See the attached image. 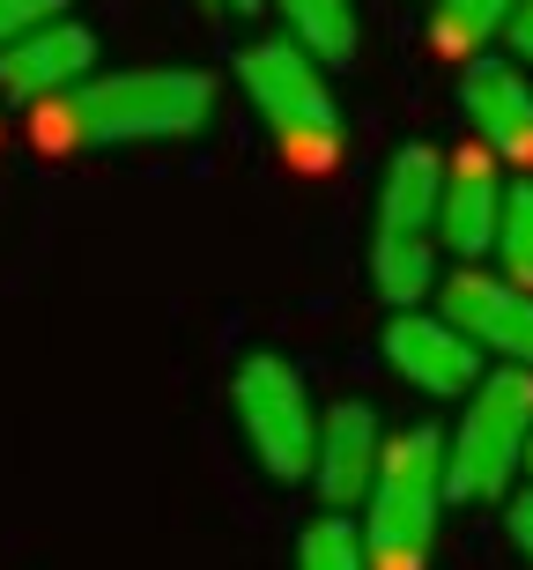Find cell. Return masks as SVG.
Segmentation results:
<instances>
[{"instance_id": "cell-1", "label": "cell", "mask_w": 533, "mask_h": 570, "mask_svg": "<svg viewBox=\"0 0 533 570\" xmlns=\"http://www.w3.org/2000/svg\"><path fill=\"white\" fill-rule=\"evenodd\" d=\"M215 119V75L200 67H127V75H89L38 111L30 141L45 156L67 148H134V141H186Z\"/></svg>"}, {"instance_id": "cell-2", "label": "cell", "mask_w": 533, "mask_h": 570, "mask_svg": "<svg viewBox=\"0 0 533 570\" xmlns=\"http://www.w3.org/2000/svg\"><path fill=\"white\" fill-rule=\"evenodd\" d=\"M445 164L430 141H407L385 156L378 223H371V282L393 312H415L437 282V215H445Z\"/></svg>"}, {"instance_id": "cell-3", "label": "cell", "mask_w": 533, "mask_h": 570, "mask_svg": "<svg viewBox=\"0 0 533 570\" xmlns=\"http://www.w3.org/2000/svg\"><path fill=\"white\" fill-rule=\"evenodd\" d=\"M237 82L253 97V111L267 119L282 164L289 170H326L342 156V111L326 89V67L304 52L297 38H259L237 52Z\"/></svg>"}, {"instance_id": "cell-4", "label": "cell", "mask_w": 533, "mask_h": 570, "mask_svg": "<svg viewBox=\"0 0 533 570\" xmlns=\"http://www.w3.org/2000/svg\"><path fill=\"white\" fill-rule=\"evenodd\" d=\"M452 504V460L437 430H407L385 444L378 489L363 504V549L371 570H430V541H437V511Z\"/></svg>"}, {"instance_id": "cell-5", "label": "cell", "mask_w": 533, "mask_h": 570, "mask_svg": "<svg viewBox=\"0 0 533 570\" xmlns=\"http://www.w3.org/2000/svg\"><path fill=\"white\" fill-rule=\"evenodd\" d=\"M533 452V371L504 363L467 393V415L452 423L445 460H452V504H496L512 497V474Z\"/></svg>"}, {"instance_id": "cell-6", "label": "cell", "mask_w": 533, "mask_h": 570, "mask_svg": "<svg viewBox=\"0 0 533 570\" xmlns=\"http://www.w3.org/2000/svg\"><path fill=\"white\" fill-rule=\"evenodd\" d=\"M230 407L245 423V444L253 460L275 474V482H304L319 466V430L326 415L312 407V385H304L297 363H282L275 348H253L230 379Z\"/></svg>"}, {"instance_id": "cell-7", "label": "cell", "mask_w": 533, "mask_h": 570, "mask_svg": "<svg viewBox=\"0 0 533 570\" xmlns=\"http://www.w3.org/2000/svg\"><path fill=\"white\" fill-rule=\"evenodd\" d=\"M385 363H393V379H407L415 393H430V401H467L474 385L490 379V371H482V348H474L445 312H393V326H385Z\"/></svg>"}, {"instance_id": "cell-8", "label": "cell", "mask_w": 533, "mask_h": 570, "mask_svg": "<svg viewBox=\"0 0 533 570\" xmlns=\"http://www.w3.org/2000/svg\"><path fill=\"white\" fill-rule=\"evenodd\" d=\"M445 318L474 348L533 371V289H519L512 275H482V267H460L445 282Z\"/></svg>"}, {"instance_id": "cell-9", "label": "cell", "mask_w": 533, "mask_h": 570, "mask_svg": "<svg viewBox=\"0 0 533 570\" xmlns=\"http://www.w3.org/2000/svg\"><path fill=\"white\" fill-rule=\"evenodd\" d=\"M385 430H378V407L371 401H334L326 407V430H319V466H312V489H319L326 511H356L371 504L378 489V466H385Z\"/></svg>"}, {"instance_id": "cell-10", "label": "cell", "mask_w": 533, "mask_h": 570, "mask_svg": "<svg viewBox=\"0 0 533 570\" xmlns=\"http://www.w3.org/2000/svg\"><path fill=\"white\" fill-rule=\"evenodd\" d=\"M460 111H467L474 141L490 148V156L533 170V82L512 60H467V75H460Z\"/></svg>"}, {"instance_id": "cell-11", "label": "cell", "mask_w": 533, "mask_h": 570, "mask_svg": "<svg viewBox=\"0 0 533 570\" xmlns=\"http://www.w3.org/2000/svg\"><path fill=\"white\" fill-rule=\"evenodd\" d=\"M89 67H97V38H89L82 22H52V30H38V38H22V45L0 52V97L45 111L52 97L82 89Z\"/></svg>"}, {"instance_id": "cell-12", "label": "cell", "mask_w": 533, "mask_h": 570, "mask_svg": "<svg viewBox=\"0 0 533 570\" xmlns=\"http://www.w3.org/2000/svg\"><path fill=\"white\" fill-rule=\"evenodd\" d=\"M504 200H512V186L496 178V156H490V148H460V156L445 164V215H437V245H452L460 259L496 253Z\"/></svg>"}, {"instance_id": "cell-13", "label": "cell", "mask_w": 533, "mask_h": 570, "mask_svg": "<svg viewBox=\"0 0 533 570\" xmlns=\"http://www.w3.org/2000/svg\"><path fill=\"white\" fill-rule=\"evenodd\" d=\"M275 8L289 16V38L319 67H342L356 52V8L348 0H275Z\"/></svg>"}, {"instance_id": "cell-14", "label": "cell", "mask_w": 533, "mask_h": 570, "mask_svg": "<svg viewBox=\"0 0 533 570\" xmlns=\"http://www.w3.org/2000/svg\"><path fill=\"white\" fill-rule=\"evenodd\" d=\"M512 16H519V0H437L430 38H437V52L467 60V52H482V45L496 38V30H512Z\"/></svg>"}, {"instance_id": "cell-15", "label": "cell", "mask_w": 533, "mask_h": 570, "mask_svg": "<svg viewBox=\"0 0 533 570\" xmlns=\"http://www.w3.org/2000/svg\"><path fill=\"white\" fill-rule=\"evenodd\" d=\"M297 570H371L363 527L348 511H319V519L297 533Z\"/></svg>"}, {"instance_id": "cell-16", "label": "cell", "mask_w": 533, "mask_h": 570, "mask_svg": "<svg viewBox=\"0 0 533 570\" xmlns=\"http://www.w3.org/2000/svg\"><path fill=\"white\" fill-rule=\"evenodd\" d=\"M496 259H504V275L519 282V289H533V170L512 186V200H504V230H496Z\"/></svg>"}, {"instance_id": "cell-17", "label": "cell", "mask_w": 533, "mask_h": 570, "mask_svg": "<svg viewBox=\"0 0 533 570\" xmlns=\"http://www.w3.org/2000/svg\"><path fill=\"white\" fill-rule=\"evenodd\" d=\"M60 8L67 0H0V52L22 45V38H38V30H52V22H67Z\"/></svg>"}, {"instance_id": "cell-18", "label": "cell", "mask_w": 533, "mask_h": 570, "mask_svg": "<svg viewBox=\"0 0 533 570\" xmlns=\"http://www.w3.org/2000/svg\"><path fill=\"white\" fill-rule=\"evenodd\" d=\"M504 527H512V549L533 563V489H519V497H512V511H504Z\"/></svg>"}, {"instance_id": "cell-19", "label": "cell", "mask_w": 533, "mask_h": 570, "mask_svg": "<svg viewBox=\"0 0 533 570\" xmlns=\"http://www.w3.org/2000/svg\"><path fill=\"white\" fill-rule=\"evenodd\" d=\"M504 38H512L519 60H533V0H519V16H512V30H504Z\"/></svg>"}, {"instance_id": "cell-20", "label": "cell", "mask_w": 533, "mask_h": 570, "mask_svg": "<svg viewBox=\"0 0 533 570\" xmlns=\"http://www.w3.org/2000/svg\"><path fill=\"white\" fill-rule=\"evenodd\" d=\"M208 8H223V16H259L267 0H208Z\"/></svg>"}, {"instance_id": "cell-21", "label": "cell", "mask_w": 533, "mask_h": 570, "mask_svg": "<svg viewBox=\"0 0 533 570\" xmlns=\"http://www.w3.org/2000/svg\"><path fill=\"white\" fill-rule=\"evenodd\" d=\"M526 466H533V452H526Z\"/></svg>"}]
</instances>
